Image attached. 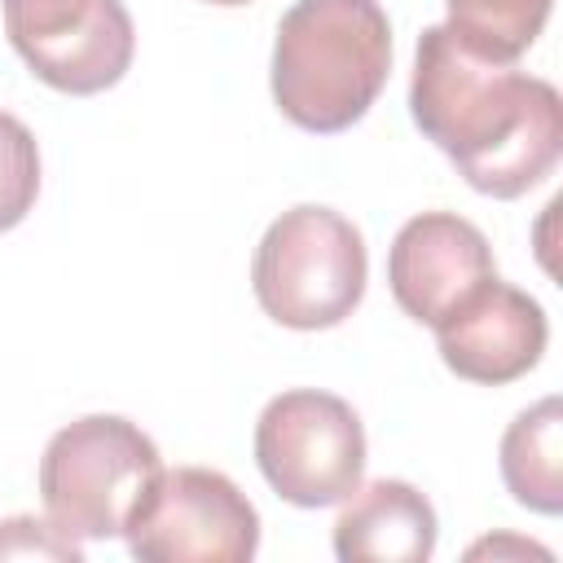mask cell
<instances>
[{"label": "cell", "instance_id": "6da1fadb", "mask_svg": "<svg viewBox=\"0 0 563 563\" xmlns=\"http://www.w3.org/2000/svg\"><path fill=\"white\" fill-rule=\"evenodd\" d=\"M409 114L457 176L488 198H519L563 154V101L550 79L466 48L449 22L418 35Z\"/></svg>", "mask_w": 563, "mask_h": 563}, {"label": "cell", "instance_id": "7a4b0ae2", "mask_svg": "<svg viewBox=\"0 0 563 563\" xmlns=\"http://www.w3.org/2000/svg\"><path fill=\"white\" fill-rule=\"evenodd\" d=\"M391 70V22L378 0H295L277 22L273 101L303 132L352 128Z\"/></svg>", "mask_w": 563, "mask_h": 563}, {"label": "cell", "instance_id": "3957f363", "mask_svg": "<svg viewBox=\"0 0 563 563\" xmlns=\"http://www.w3.org/2000/svg\"><path fill=\"white\" fill-rule=\"evenodd\" d=\"M369 255L361 229L334 207L299 202L282 211L251 260L260 308L290 330H330L365 295Z\"/></svg>", "mask_w": 563, "mask_h": 563}, {"label": "cell", "instance_id": "277c9868", "mask_svg": "<svg viewBox=\"0 0 563 563\" xmlns=\"http://www.w3.org/2000/svg\"><path fill=\"white\" fill-rule=\"evenodd\" d=\"M163 471L158 444L119 413H88L62 427L40 457V501L70 541L123 537L132 506Z\"/></svg>", "mask_w": 563, "mask_h": 563}, {"label": "cell", "instance_id": "5b68a950", "mask_svg": "<svg viewBox=\"0 0 563 563\" xmlns=\"http://www.w3.org/2000/svg\"><path fill=\"white\" fill-rule=\"evenodd\" d=\"M255 462L282 501L303 510L339 506L365 479V427L343 396L295 387L264 405Z\"/></svg>", "mask_w": 563, "mask_h": 563}, {"label": "cell", "instance_id": "8992f818", "mask_svg": "<svg viewBox=\"0 0 563 563\" xmlns=\"http://www.w3.org/2000/svg\"><path fill=\"white\" fill-rule=\"evenodd\" d=\"M123 537L141 563H246L260 550V515L229 475L176 466L154 475Z\"/></svg>", "mask_w": 563, "mask_h": 563}, {"label": "cell", "instance_id": "52a82bcc", "mask_svg": "<svg viewBox=\"0 0 563 563\" xmlns=\"http://www.w3.org/2000/svg\"><path fill=\"white\" fill-rule=\"evenodd\" d=\"M4 31L31 75L70 97L114 88L136 53L123 0H4Z\"/></svg>", "mask_w": 563, "mask_h": 563}, {"label": "cell", "instance_id": "ba28073f", "mask_svg": "<svg viewBox=\"0 0 563 563\" xmlns=\"http://www.w3.org/2000/svg\"><path fill=\"white\" fill-rule=\"evenodd\" d=\"M431 330H435L444 365L457 378H471L484 387L523 378L541 361L545 339H550L545 308L528 290L501 282L497 273L488 282H479Z\"/></svg>", "mask_w": 563, "mask_h": 563}, {"label": "cell", "instance_id": "9c48e42d", "mask_svg": "<svg viewBox=\"0 0 563 563\" xmlns=\"http://www.w3.org/2000/svg\"><path fill=\"white\" fill-rule=\"evenodd\" d=\"M493 273L488 238L453 211H422L405 220L387 251V286L422 325H435Z\"/></svg>", "mask_w": 563, "mask_h": 563}, {"label": "cell", "instance_id": "30bf717a", "mask_svg": "<svg viewBox=\"0 0 563 563\" xmlns=\"http://www.w3.org/2000/svg\"><path fill=\"white\" fill-rule=\"evenodd\" d=\"M435 506L405 479H374L334 519L343 563H422L435 554Z\"/></svg>", "mask_w": 563, "mask_h": 563}, {"label": "cell", "instance_id": "8fae6325", "mask_svg": "<svg viewBox=\"0 0 563 563\" xmlns=\"http://www.w3.org/2000/svg\"><path fill=\"white\" fill-rule=\"evenodd\" d=\"M501 479L537 515L563 510V405L559 396L523 409L501 435Z\"/></svg>", "mask_w": 563, "mask_h": 563}, {"label": "cell", "instance_id": "7c38bea8", "mask_svg": "<svg viewBox=\"0 0 563 563\" xmlns=\"http://www.w3.org/2000/svg\"><path fill=\"white\" fill-rule=\"evenodd\" d=\"M554 0H449L453 35L493 62H519L545 31Z\"/></svg>", "mask_w": 563, "mask_h": 563}, {"label": "cell", "instance_id": "4fadbf2b", "mask_svg": "<svg viewBox=\"0 0 563 563\" xmlns=\"http://www.w3.org/2000/svg\"><path fill=\"white\" fill-rule=\"evenodd\" d=\"M40 194V145L31 128L0 110V233L26 220Z\"/></svg>", "mask_w": 563, "mask_h": 563}, {"label": "cell", "instance_id": "5bb4252c", "mask_svg": "<svg viewBox=\"0 0 563 563\" xmlns=\"http://www.w3.org/2000/svg\"><path fill=\"white\" fill-rule=\"evenodd\" d=\"M31 554H44V559H84V545L70 541L66 532H57L53 523H40L31 515H18V519H4L0 523V559H31Z\"/></svg>", "mask_w": 563, "mask_h": 563}, {"label": "cell", "instance_id": "9a60e30c", "mask_svg": "<svg viewBox=\"0 0 563 563\" xmlns=\"http://www.w3.org/2000/svg\"><path fill=\"white\" fill-rule=\"evenodd\" d=\"M497 550H515V554H537V559H550V550H541V545H532V541H479V545H471V559H479V554H497Z\"/></svg>", "mask_w": 563, "mask_h": 563}, {"label": "cell", "instance_id": "2e32d148", "mask_svg": "<svg viewBox=\"0 0 563 563\" xmlns=\"http://www.w3.org/2000/svg\"><path fill=\"white\" fill-rule=\"evenodd\" d=\"M211 4H251V0H211Z\"/></svg>", "mask_w": 563, "mask_h": 563}]
</instances>
